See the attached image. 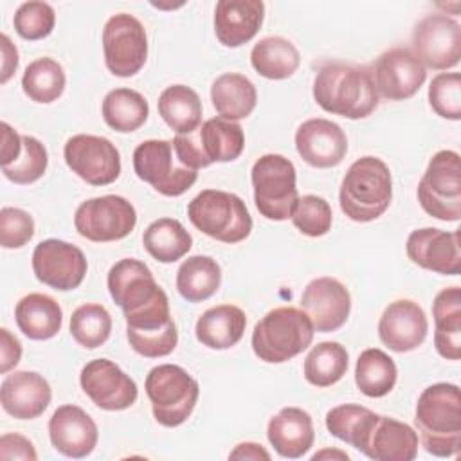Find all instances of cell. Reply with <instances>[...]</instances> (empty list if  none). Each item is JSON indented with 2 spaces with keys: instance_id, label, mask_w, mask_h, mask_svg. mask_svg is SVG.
<instances>
[{
  "instance_id": "cell-1",
  "label": "cell",
  "mask_w": 461,
  "mask_h": 461,
  "mask_svg": "<svg viewBox=\"0 0 461 461\" xmlns=\"http://www.w3.org/2000/svg\"><path fill=\"white\" fill-rule=\"evenodd\" d=\"M313 99L328 113L364 119L378 106V94L366 65L324 63L313 79Z\"/></svg>"
},
{
  "instance_id": "cell-2",
  "label": "cell",
  "mask_w": 461,
  "mask_h": 461,
  "mask_svg": "<svg viewBox=\"0 0 461 461\" xmlns=\"http://www.w3.org/2000/svg\"><path fill=\"white\" fill-rule=\"evenodd\" d=\"M414 427L423 448L436 457L456 456L461 448V393L456 384L425 387L414 409Z\"/></svg>"
},
{
  "instance_id": "cell-3",
  "label": "cell",
  "mask_w": 461,
  "mask_h": 461,
  "mask_svg": "<svg viewBox=\"0 0 461 461\" xmlns=\"http://www.w3.org/2000/svg\"><path fill=\"white\" fill-rule=\"evenodd\" d=\"M393 200V178L387 164L373 155L357 158L346 171L339 203L342 212L358 223L380 218Z\"/></svg>"
},
{
  "instance_id": "cell-4",
  "label": "cell",
  "mask_w": 461,
  "mask_h": 461,
  "mask_svg": "<svg viewBox=\"0 0 461 461\" xmlns=\"http://www.w3.org/2000/svg\"><path fill=\"white\" fill-rule=\"evenodd\" d=\"M313 333V324L303 310L277 306L256 322L252 349L263 362L283 364L303 353L312 344Z\"/></svg>"
},
{
  "instance_id": "cell-5",
  "label": "cell",
  "mask_w": 461,
  "mask_h": 461,
  "mask_svg": "<svg viewBox=\"0 0 461 461\" xmlns=\"http://www.w3.org/2000/svg\"><path fill=\"white\" fill-rule=\"evenodd\" d=\"M189 221L205 236L221 243H240L252 230L245 202L227 191L203 189L187 203Z\"/></svg>"
},
{
  "instance_id": "cell-6",
  "label": "cell",
  "mask_w": 461,
  "mask_h": 461,
  "mask_svg": "<svg viewBox=\"0 0 461 461\" xmlns=\"http://www.w3.org/2000/svg\"><path fill=\"white\" fill-rule=\"evenodd\" d=\"M178 160L198 171L214 162L236 160L245 148L243 128L236 121L211 117L187 135H175L171 140Z\"/></svg>"
},
{
  "instance_id": "cell-7",
  "label": "cell",
  "mask_w": 461,
  "mask_h": 461,
  "mask_svg": "<svg viewBox=\"0 0 461 461\" xmlns=\"http://www.w3.org/2000/svg\"><path fill=\"white\" fill-rule=\"evenodd\" d=\"M144 389L153 418L162 427L182 425L191 416L200 396L198 382L175 364H160L149 369Z\"/></svg>"
},
{
  "instance_id": "cell-8",
  "label": "cell",
  "mask_w": 461,
  "mask_h": 461,
  "mask_svg": "<svg viewBox=\"0 0 461 461\" xmlns=\"http://www.w3.org/2000/svg\"><path fill=\"white\" fill-rule=\"evenodd\" d=\"M295 178V166L279 153H267L254 162L250 180L254 203L261 216L272 221H283L292 216L299 200Z\"/></svg>"
},
{
  "instance_id": "cell-9",
  "label": "cell",
  "mask_w": 461,
  "mask_h": 461,
  "mask_svg": "<svg viewBox=\"0 0 461 461\" xmlns=\"http://www.w3.org/2000/svg\"><path fill=\"white\" fill-rule=\"evenodd\" d=\"M421 209L441 221L461 218V157L457 151L441 149L429 160L418 184Z\"/></svg>"
},
{
  "instance_id": "cell-10",
  "label": "cell",
  "mask_w": 461,
  "mask_h": 461,
  "mask_svg": "<svg viewBox=\"0 0 461 461\" xmlns=\"http://www.w3.org/2000/svg\"><path fill=\"white\" fill-rule=\"evenodd\" d=\"M133 169L140 180L164 196L184 194L198 178L194 169L178 160L173 142L162 139H149L135 148Z\"/></svg>"
},
{
  "instance_id": "cell-11",
  "label": "cell",
  "mask_w": 461,
  "mask_h": 461,
  "mask_svg": "<svg viewBox=\"0 0 461 461\" xmlns=\"http://www.w3.org/2000/svg\"><path fill=\"white\" fill-rule=\"evenodd\" d=\"M135 225V207L119 194L85 200L74 212V227L77 234L94 243L119 241L126 238Z\"/></svg>"
},
{
  "instance_id": "cell-12",
  "label": "cell",
  "mask_w": 461,
  "mask_h": 461,
  "mask_svg": "<svg viewBox=\"0 0 461 461\" xmlns=\"http://www.w3.org/2000/svg\"><path fill=\"white\" fill-rule=\"evenodd\" d=\"M103 52L113 76H135L148 59V36L140 20L128 13L110 16L103 29Z\"/></svg>"
},
{
  "instance_id": "cell-13",
  "label": "cell",
  "mask_w": 461,
  "mask_h": 461,
  "mask_svg": "<svg viewBox=\"0 0 461 461\" xmlns=\"http://www.w3.org/2000/svg\"><path fill=\"white\" fill-rule=\"evenodd\" d=\"M67 166L90 185H108L121 175V155L112 140L99 135H72L63 148Z\"/></svg>"
},
{
  "instance_id": "cell-14",
  "label": "cell",
  "mask_w": 461,
  "mask_h": 461,
  "mask_svg": "<svg viewBox=\"0 0 461 461\" xmlns=\"http://www.w3.org/2000/svg\"><path fill=\"white\" fill-rule=\"evenodd\" d=\"M412 52L423 67L447 70L461 59V25L441 13L421 18L412 31Z\"/></svg>"
},
{
  "instance_id": "cell-15",
  "label": "cell",
  "mask_w": 461,
  "mask_h": 461,
  "mask_svg": "<svg viewBox=\"0 0 461 461\" xmlns=\"http://www.w3.org/2000/svg\"><path fill=\"white\" fill-rule=\"evenodd\" d=\"M83 250L68 241L49 238L40 241L32 252V272L36 279L54 290H74L86 276Z\"/></svg>"
},
{
  "instance_id": "cell-16",
  "label": "cell",
  "mask_w": 461,
  "mask_h": 461,
  "mask_svg": "<svg viewBox=\"0 0 461 461\" xmlns=\"http://www.w3.org/2000/svg\"><path fill=\"white\" fill-rule=\"evenodd\" d=\"M369 70L376 94L389 101L412 97L427 79V68L407 47H394L382 52Z\"/></svg>"
},
{
  "instance_id": "cell-17",
  "label": "cell",
  "mask_w": 461,
  "mask_h": 461,
  "mask_svg": "<svg viewBox=\"0 0 461 461\" xmlns=\"http://www.w3.org/2000/svg\"><path fill=\"white\" fill-rule=\"evenodd\" d=\"M106 285L113 303L121 306L124 317H130L167 297L155 281L149 267L135 258L117 261L108 272Z\"/></svg>"
},
{
  "instance_id": "cell-18",
  "label": "cell",
  "mask_w": 461,
  "mask_h": 461,
  "mask_svg": "<svg viewBox=\"0 0 461 461\" xmlns=\"http://www.w3.org/2000/svg\"><path fill=\"white\" fill-rule=\"evenodd\" d=\"M126 337L135 353L146 358H160L178 344V331L169 310V299H162L157 304L124 317Z\"/></svg>"
},
{
  "instance_id": "cell-19",
  "label": "cell",
  "mask_w": 461,
  "mask_h": 461,
  "mask_svg": "<svg viewBox=\"0 0 461 461\" xmlns=\"http://www.w3.org/2000/svg\"><path fill=\"white\" fill-rule=\"evenodd\" d=\"M79 384L92 403L103 411H124L139 396L133 378L108 358L86 362L79 373Z\"/></svg>"
},
{
  "instance_id": "cell-20",
  "label": "cell",
  "mask_w": 461,
  "mask_h": 461,
  "mask_svg": "<svg viewBox=\"0 0 461 461\" xmlns=\"http://www.w3.org/2000/svg\"><path fill=\"white\" fill-rule=\"evenodd\" d=\"M301 310L308 315L315 331H337L349 317L351 295L339 279L315 277L303 290Z\"/></svg>"
},
{
  "instance_id": "cell-21",
  "label": "cell",
  "mask_w": 461,
  "mask_h": 461,
  "mask_svg": "<svg viewBox=\"0 0 461 461\" xmlns=\"http://www.w3.org/2000/svg\"><path fill=\"white\" fill-rule=\"evenodd\" d=\"M409 259L430 272L441 276H457L461 272L459 230H441L436 227L416 229L405 243Z\"/></svg>"
},
{
  "instance_id": "cell-22",
  "label": "cell",
  "mask_w": 461,
  "mask_h": 461,
  "mask_svg": "<svg viewBox=\"0 0 461 461\" xmlns=\"http://www.w3.org/2000/svg\"><path fill=\"white\" fill-rule=\"evenodd\" d=\"M429 321L423 308L412 299L389 303L378 321V337L384 346L396 353H407L423 344Z\"/></svg>"
},
{
  "instance_id": "cell-23",
  "label": "cell",
  "mask_w": 461,
  "mask_h": 461,
  "mask_svg": "<svg viewBox=\"0 0 461 461\" xmlns=\"http://www.w3.org/2000/svg\"><path fill=\"white\" fill-rule=\"evenodd\" d=\"M295 148L306 164L326 169L342 162L348 153V137L337 122L315 117L297 128Z\"/></svg>"
},
{
  "instance_id": "cell-24",
  "label": "cell",
  "mask_w": 461,
  "mask_h": 461,
  "mask_svg": "<svg viewBox=\"0 0 461 461\" xmlns=\"http://www.w3.org/2000/svg\"><path fill=\"white\" fill-rule=\"evenodd\" d=\"M49 438L52 447L72 459L86 457L94 452L99 430L95 421L77 405H59L49 420Z\"/></svg>"
},
{
  "instance_id": "cell-25",
  "label": "cell",
  "mask_w": 461,
  "mask_h": 461,
  "mask_svg": "<svg viewBox=\"0 0 461 461\" xmlns=\"http://www.w3.org/2000/svg\"><path fill=\"white\" fill-rule=\"evenodd\" d=\"M52 400L49 382L36 371H14L0 385L2 409L16 420H34Z\"/></svg>"
},
{
  "instance_id": "cell-26",
  "label": "cell",
  "mask_w": 461,
  "mask_h": 461,
  "mask_svg": "<svg viewBox=\"0 0 461 461\" xmlns=\"http://www.w3.org/2000/svg\"><path fill=\"white\" fill-rule=\"evenodd\" d=\"M265 18L261 0H220L214 7V34L223 47H241L250 41Z\"/></svg>"
},
{
  "instance_id": "cell-27",
  "label": "cell",
  "mask_w": 461,
  "mask_h": 461,
  "mask_svg": "<svg viewBox=\"0 0 461 461\" xmlns=\"http://www.w3.org/2000/svg\"><path fill=\"white\" fill-rule=\"evenodd\" d=\"M360 452L375 461H412L418 456V434L411 425L378 414Z\"/></svg>"
},
{
  "instance_id": "cell-28",
  "label": "cell",
  "mask_w": 461,
  "mask_h": 461,
  "mask_svg": "<svg viewBox=\"0 0 461 461\" xmlns=\"http://www.w3.org/2000/svg\"><path fill=\"white\" fill-rule=\"evenodd\" d=\"M267 438L281 457H303L313 447L315 439L312 416L299 407H283L270 418Z\"/></svg>"
},
{
  "instance_id": "cell-29",
  "label": "cell",
  "mask_w": 461,
  "mask_h": 461,
  "mask_svg": "<svg viewBox=\"0 0 461 461\" xmlns=\"http://www.w3.org/2000/svg\"><path fill=\"white\" fill-rule=\"evenodd\" d=\"M247 326L245 312L236 304H218L205 310L194 326L198 342L211 349H229L236 346Z\"/></svg>"
},
{
  "instance_id": "cell-30",
  "label": "cell",
  "mask_w": 461,
  "mask_h": 461,
  "mask_svg": "<svg viewBox=\"0 0 461 461\" xmlns=\"http://www.w3.org/2000/svg\"><path fill=\"white\" fill-rule=\"evenodd\" d=\"M434 346L447 360L461 357V288L448 286L438 292L432 303Z\"/></svg>"
},
{
  "instance_id": "cell-31",
  "label": "cell",
  "mask_w": 461,
  "mask_h": 461,
  "mask_svg": "<svg viewBox=\"0 0 461 461\" xmlns=\"http://www.w3.org/2000/svg\"><path fill=\"white\" fill-rule=\"evenodd\" d=\"M14 321L18 330L31 340H47L61 330L63 312L56 299L34 292L16 303Z\"/></svg>"
},
{
  "instance_id": "cell-32",
  "label": "cell",
  "mask_w": 461,
  "mask_h": 461,
  "mask_svg": "<svg viewBox=\"0 0 461 461\" xmlns=\"http://www.w3.org/2000/svg\"><path fill=\"white\" fill-rule=\"evenodd\" d=\"M211 101L220 117L240 121L252 113L258 103L254 83L238 72H225L212 81Z\"/></svg>"
},
{
  "instance_id": "cell-33",
  "label": "cell",
  "mask_w": 461,
  "mask_h": 461,
  "mask_svg": "<svg viewBox=\"0 0 461 461\" xmlns=\"http://www.w3.org/2000/svg\"><path fill=\"white\" fill-rule=\"evenodd\" d=\"M158 115L162 121L176 131V135H187L202 124V101L198 94L185 85H171L158 95Z\"/></svg>"
},
{
  "instance_id": "cell-34",
  "label": "cell",
  "mask_w": 461,
  "mask_h": 461,
  "mask_svg": "<svg viewBox=\"0 0 461 461\" xmlns=\"http://www.w3.org/2000/svg\"><path fill=\"white\" fill-rule=\"evenodd\" d=\"M250 65L267 79H286L301 65L297 47L283 36L261 38L250 50Z\"/></svg>"
},
{
  "instance_id": "cell-35",
  "label": "cell",
  "mask_w": 461,
  "mask_h": 461,
  "mask_svg": "<svg viewBox=\"0 0 461 461\" xmlns=\"http://www.w3.org/2000/svg\"><path fill=\"white\" fill-rule=\"evenodd\" d=\"M142 245L153 259L160 263H175L191 250L193 238L178 220L158 218L146 227Z\"/></svg>"
},
{
  "instance_id": "cell-36",
  "label": "cell",
  "mask_w": 461,
  "mask_h": 461,
  "mask_svg": "<svg viewBox=\"0 0 461 461\" xmlns=\"http://www.w3.org/2000/svg\"><path fill=\"white\" fill-rule=\"evenodd\" d=\"M221 283V268L211 256H191L176 272V290L189 303H202L212 297Z\"/></svg>"
},
{
  "instance_id": "cell-37",
  "label": "cell",
  "mask_w": 461,
  "mask_h": 461,
  "mask_svg": "<svg viewBox=\"0 0 461 461\" xmlns=\"http://www.w3.org/2000/svg\"><path fill=\"white\" fill-rule=\"evenodd\" d=\"M101 113L112 130L131 133L146 122L149 106L140 92L131 88H113L104 95Z\"/></svg>"
},
{
  "instance_id": "cell-38",
  "label": "cell",
  "mask_w": 461,
  "mask_h": 461,
  "mask_svg": "<svg viewBox=\"0 0 461 461\" xmlns=\"http://www.w3.org/2000/svg\"><path fill=\"white\" fill-rule=\"evenodd\" d=\"M396 378V364L385 351L367 348L358 355L355 366V384L362 394L369 398H382L393 391Z\"/></svg>"
},
{
  "instance_id": "cell-39",
  "label": "cell",
  "mask_w": 461,
  "mask_h": 461,
  "mask_svg": "<svg viewBox=\"0 0 461 461\" xmlns=\"http://www.w3.org/2000/svg\"><path fill=\"white\" fill-rule=\"evenodd\" d=\"M349 357L346 348L335 340L319 342L304 358L303 373L308 384L315 387H330L337 384L348 371Z\"/></svg>"
},
{
  "instance_id": "cell-40",
  "label": "cell",
  "mask_w": 461,
  "mask_h": 461,
  "mask_svg": "<svg viewBox=\"0 0 461 461\" xmlns=\"http://www.w3.org/2000/svg\"><path fill=\"white\" fill-rule=\"evenodd\" d=\"M378 414L357 403H342L326 412V429L340 441L362 448Z\"/></svg>"
},
{
  "instance_id": "cell-41",
  "label": "cell",
  "mask_w": 461,
  "mask_h": 461,
  "mask_svg": "<svg viewBox=\"0 0 461 461\" xmlns=\"http://www.w3.org/2000/svg\"><path fill=\"white\" fill-rule=\"evenodd\" d=\"M65 70L52 58H38L25 67L22 76L23 94L41 104L54 103L65 90Z\"/></svg>"
},
{
  "instance_id": "cell-42",
  "label": "cell",
  "mask_w": 461,
  "mask_h": 461,
  "mask_svg": "<svg viewBox=\"0 0 461 461\" xmlns=\"http://www.w3.org/2000/svg\"><path fill=\"white\" fill-rule=\"evenodd\" d=\"M110 333L112 317L103 304L85 303L72 312L70 335L79 346L95 349L108 340Z\"/></svg>"
},
{
  "instance_id": "cell-43",
  "label": "cell",
  "mask_w": 461,
  "mask_h": 461,
  "mask_svg": "<svg viewBox=\"0 0 461 461\" xmlns=\"http://www.w3.org/2000/svg\"><path fill=\"white\" fill-rule=\"evenodd\" d=\"M49 155L45 146L31 135H22V151L16 160L7 166H2V173L7 180L27 185L43 176L47 171Z\"/></svg>"
},
{
  "instance_id": "cell-44",
  "label": "cell",
  "mask_w": 461,
  "mask_h": 461,
  "mask_svg": "<svg viewBox=\"0 0 461 461\" xmlns=\"http://www.w3.org/2000/svg\"><path fill=\"white\" fill-rule=\"evenodd\" d=\"M294 227L310 238H319L328 234L333 221V212L330 203L317 194H304L297 200L292 216Z\"/></svg>"
},
{
  "instance_id": "cell-45",
  "label": "cell",
  "mask_w": 461,
  "mask_h": 461,
  "mask_svg": "<svg viewBox=\"0 0 461 461\" xmlns=\"http://www.w3.org/2000/svg\"><path fill=\"white\" fill-rule=\"evenodd\" d=\"M56 23V13L47 2H25L22 4L13 18L14 31L20 38L36 41L47 38Z\"/></svg>"
},
{
  "instance_id": "cell-46",
  "label": "cell",
  "mask_w": 461,
  "mask_h": 461,
  "mask_svg": "<svg viewBox=\"0 0 461 461\" xmlns=\"http://www.w3.org/2000/svg\"><path fill=\"white\" fill-rule=\"evenodd\" d=\"M429 104L443 119H461V74L441 72L429 86Z\"/></svg>"
},
{
  "instance_id": "cell-47",
  "label": "cell",
  "mask_w": 461,
  "mask_h": 461,
  "mask_svg": "<svg viewBox=\"0 0 461 461\" xmlns=\"http://www.w3.org/2000/svg\"><path fill=\"white\" fill-rule=\"evenodd\" d=\"M34 236L32 216L18 207H2L0 211V245L4 249H20Z\"/></svg>"
},
{
  "instance_id": "cell-48",
  "label": "cell",
  "mask_w": 461,
  "mask_h": 461,
  "mask_svg": "<svg viewBox=\"0 0 461 461\" xmlns=\"http://www.w3.org/2000/svg\"><path fill=\"white\" fill-rule=\"evenodd\" d=\"M0 457L4 461H9V459L36 461L38 454H36L31 439H27L25 436L16 434V432H5L0 438Z\"/></svg>"
},
{
  "instance_id": "cell-49",
  "label": "cell",
  "mask_w": 461,
  "mask_h": 461,
  "mask_svg": "<svg viewBox=\"0 0 461 461\" xmlns=\"http://www.w3.org/2000/svg\"><path fill=\"white\" fill-rule=\"evenodd\" d=\"M20 358H22L20 340L7 328H2L0 330V373L2 375L9 373L13 367H16Z\"/></svg>"
},
{
  "instance_id": "cell-50",
  "label": "cell",
  "mask_w": 461,
  "mask_h": 461,
  "mask_svg": "<svg viewBox=\"0 0 461 461\" xmlns=\"http://www.w3.org/2000/svg\"><path fill=\"white\" fill-rule=\"evenodd\" d=\"M22 151V135L16 133L7 122H2V149H0V162L2 166L11 164L18 158Z\"/></svg>"
},
{
  "instance_id": "cell-51",
  "label": "cell",
  "mask_w": 461,
  "mask_h": 461,
  "mask_svg": "<svg viewBox=\"0 0 461 461\" xmlns=\"http://www.w3.org/2000/svg\"><path fill=\"white\" fill-rule=\"evenodd\" d=\"M0 47H2V77H0V83H7L18 68V50L11 43L7 34L0 36Z\"/></svg>"
},
{
  "instance_id": "cell-52",
  "label": "cell",
  "mask_w": 461,
  "mask_h": 461,
  "mask_svg": "<svg viewBox=\"0 0 461 461\" xmlns=\"http://www.w3.org/2000/svg\"><path fill=\"white\" fill-rule=\"evenodd\" d=\"M229 459H250V461H268L270 454L263 448V445L254 441H243L234 447V450L229 454Z\"/></svg>"
},
{
  "instance_id": "cell-53",
  "label": "cell",
  "mask_w": 461,
  "mask_h": 461,
  "mask_svg": "<svg viewBox=\"0 0 461 461\" xmlns=\"http://www.w3.org/2000/svg\"><path fill=\"white\" fill-rule=\"evenodd\" d=\"M324 457H339V459H349V456L346 454V452H340V450H330V448H326V450H322V452H317V454H313V457L312 459H324Z\"/></svg>"
}]
</instances>
